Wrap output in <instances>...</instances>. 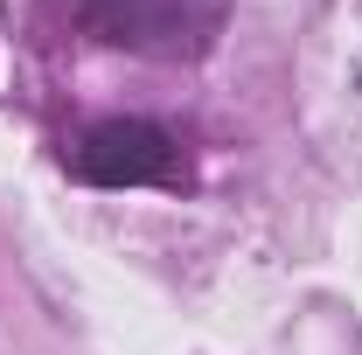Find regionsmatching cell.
Listing matches in <instances>:
<instances>
[{
  "label": "cell",
  "instance_id": "6da1fadb",
  "mask_svg": "<svg viewBox=\"0 0 362 355\" xmlns=\"http://www.w3.org/2000/svg\"><path fill=\"white\" fill-rule=\"evenodd\" d=\"M70 168H77V181H98V188H181L188 181L181 146L153 119H105V126H90L70 146Z\"/></svg>",
  "mask_w": 362,
  "mask_h": 355
},
{
  "label": "cell",
  "instance_id": "7a4b0ae2",
  "mask_svg": "<svg viewBox=\"0 0 362 355\" xmlns=\"http://www.w3.org/2000/svg\"><path fill=\"white\" fill-rule=\"evenodd\" d=\"M84 21L105 42L153 49V56H181L202 49L216 28V0H84Z\"/></svg>",
  "mask_w": 362,
  "mask_h": 355
},
{
  "label": "cell",
  "instance_id": "3957f363",
  "mask_svg": "<svg viewBox=\"0 0 362 355\" xmlns=\"http://www.w3.org/2000/svg\"><path fill=\"white\" fill-rule=\"evenodd\" d=\"M356 70H362V63H356Z\"/></svg>",
  "mask_w": 362,
  "mask_h": 355
}]
</instances>
